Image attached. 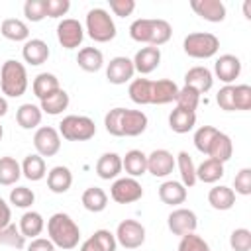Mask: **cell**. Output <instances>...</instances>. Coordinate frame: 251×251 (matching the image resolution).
I'll list each match as a JSON object with an SVG mask.
<instances>
[{"mask_svg": "<svg viewBox=\"0 0 251 251\" xmlns=\"http://www.w3.org/2000/svg\"><path fill=\"white\" fill-rule=\"evenodd\" d=\"M47 235L51 239V243L59 249H75L80 241V227L76 226V222L65 214V212H55L49 220H47Z\"/></svg>", "mask_w": 251, "mask_h": 251, "instance_id": "1", "label": "cell"}, {"mask_svg": "<svg viewBox=\"0 0 251 251\" xmlns=\"http://www.w3.org/2000/svg\"><path fill=\"white\" fill-rule=\"evenodd\" d=\"M27 71L24 67V63L16 61V59H8L2 63L0 69V90L2 94H6L8 98H18L22 94H25L27 90Z\"/></svg>", "mask_w": 251, "mask_h": 251, "instance_id": "2", "label": "cell"}, {"mask_svg": "<svg viewBox=\"0 0 251 251\" xmlns=\"http://www.w3.org/2000/svg\"><path fill=\"white\" fill-rule=\"evenodd\" d=\"M86 31H88V37L96 43H108L116 37V24L110 16L108 10L104 8H92L86 12Z\"/></svg>", "mask_w": 251, "mask_h": 251, "instance_id": "3", "label": "cell"}, {"mask_svg": "<svg viewBox=\"0 0 251 251\" xmlns=\"http://www.w3.org/2000/svg\"><path fill=\"white\" fill-rule=\"evenodd\" d=\"M59 135L67 141H88L96 135V124L88 116H65L59 124Z\"/></svg>", "mask_w": 251, "mask_h": 251, "instance_id": "4", "label": "cell"}, {"mask_svg": "<svg viewBox=\"0 0 251 251\" xmlns=\"http://www.w3.org/2000/svg\"><path fill=\"white\" fill-rule=\"evenodd\" d=\"M182 49L192 59H210L218 53L220 39L210 31H194L184 37Z\"/></svg>", "mask_w": 251, "mask_h": 251, "instance_id": "5", "label": "cell"}, {"mask_svg": "<svg viewBox=\"0 0 251 251\" xmlns=\"http://www.w3.org/2000/svg\"><path fill=\"white\" fill-rule=\"evenodd\" d=\"M114 235H116L118 245H122L124 249H137V247H141L145 243V227H143V224L137 222V220H131V218L120 222Z\"/></svg>", "mask_w": 251, "mask_h": 251, "instance_id": "6", "label": "cell"}, {"mask_svg": "<svg viewBox=\"0 0 251 251\" xmlns=\"http://www.w3.org/2000/svg\"><path fill=\"white\" fill-rule=\"evenodd\" d=\"M141 196H143V186L137 178L131 176L116 178L110 186V198L118 204H131L141 200Z\"/></svg>", "mask_w": 251, "mask_h": 251, "instance_id": "7", "label": "cell"}, {"mask_svg": "<svg viewBox=\"0 0 251 251\" xmlns=\"http://www.w3.org/2000/svg\"><path fill=\"white\" fill-rule=\"evenodd\" d=\"M33 147L35 153L41 157H53L61 149V135L57 127L51 126H41L33 133Z\"/></svg>", "mask_w": 251, "mask_h": 251, "instance_id": "8", "label": "cell"}, {"mask_svg": "<svg viewBox=\"0 0 251 251\" xmlns=\"http://www.w3.org/2000/svg\"><path fill=\"white\" fill-rule=\"evenodd\" d=\"M167 226L171 229L173 235H186V233H194L198 227V218L190 208H175L169 218H167Z\"/></svg>", "mask_w": 251, "mask_h": 251, "instance_id": "9", "label": "cell"}, {"mask_svg": "<svg viewBox=\"0 0 251 251\" xmlns=\"http://www.w3.org/2000/svg\"><path fill=\"white\" fill-rule=\"evenodd\" d=\"M57 39L65 49H76L84 39V27L75 18H65L57 25Z\"/></svg>", "mask_w": 251, "mask_h": 251, "instance_id": "10", "label": "cell"}, {"mask_svg": "<svg viewBox=\"0 0 251 251\" xmlns=\"http://www.w3.org/2000/svg\"><path fill=\"white\" fill-rule=\"evenodd\" d=\"M133 75H135L133 61L129 57H124V55H118V57L110 59V63L106 67V78H108L110 84H126V82H131L133 80Z\"/></svg>", "mask_w": 251, "mask_h": 251, "instance_id": "11", "label": "cell"}, {"mask_svg": "<svg viewBox=\"0 0 251 251\" xmlns=\"http://www.w3.org/2000/svg\"><path fill=\"white\" fill-rule=\"evenodd\" d=\"M190 8L196 16H200L206 22L220 24L226 20V4L222 0H190Z\"/></svg>", "mask_w": 251, "mask_h": 251, "instance_id": "12", "label": "cell"}, {"mask_svg": "<svg viewBox=\"0 0 251 251\" xmlns=\"http://www.w3.org/2000/svg\"><path fill=\"white\" fill-rule=\"evenodd\" d=\"M216 78H220L224 84H231L239 75H241V61L239 57L231 55V53H226V55H220L214 63V73H212Z\"/></svg>", "mask_w": 251, "mask_h": 251, "instance_id": "13", "label": "cell"}, {"mask_svg": "<svg viewBox=\"0 0 251 251\" xmlns=\"http://www.w3.org/2000/svg\"><path fill=\"white\" fill-rule=\"evenodd\" d=\"M175 167H176L175 155L167 149H155L147 155V173H151L153 176H159V178L169 176Z\"/></svg>", "mask_w": 251, "mask_h": 251, "instance_id": "14", "label": "cell"}, {"mask_svg": "<svg viewBox=\"0 0 251 251\" xmlns=\"http://www.w3.org/2000/svg\"><path fill=\"white\" fill-rule=\"evenodd\" d=\"M149 126L147 114L141 110H127L124 108L122 116V137H137L141 135Z\"/></svg>", "mask_w": 251, "mask_h": 251, "instance_id": "15", "label": "cell"}, {"mask_svg": "<svg viewBox=\"0 0 251 251\" xmlns=\"http://www.w3.org/2000/svg\"><path fill=\"white\" fill-rule=\"evenodd\" d=\"M133 69H135V73H139V75H149V73H153L157 67H159V63H161V49L159 47H153V45H145V47H141L135 55H133Z\"/></svg>", "mask_w": 251, "mask_h": 251, "instance_id": "16", "label": "cell"}, {"mask_svg": "<svg viewBox=\"0 0 251 251\" xmlns=\"http://www.w3.org/2000/svg\"><path fill=\"white\" fill-rule=\"evenodd\" d=\"M184 84L194 88L200 94H206L214 86V75H212L210 69L198 65V67H192V69H188L184 73Z\"/></svg>", "mask_w": 251, "mask_h": 251, "instance_id": "17", "label": "cell"}, {"mask_svg": "<svg viewBox=\"0 0 251 251\" xmlns=\"http://www.w3.org/2000/svg\"><path fill=\"white\" fill-rule=\"evenodd\" d=\"M176 94H178V86L175 80L171 78L151 80V104H157V106L171 104L176 100Z\"/></svg>", "mask_w": 251, "mask_h": 251, "instance_id": "18", "label": "cell"}, {"mask_svg": "<svg viewBox=\"0 0 251 251\" xmlns=\"http://www.w3.org/2000/svg\"><path fill=\"white\" fill-rule=\"evenodd\" d=\"M51 51H49V45L43 41V39H27L22 47V57L27 65L31 67H37V65H43L47 59H49Z\"/></svg>", "mask_w": 251, "mask_h": 251, "instance_id": "19", "label": "cell"}, {"mask_svg": "<svg viewBox=\"0 0 251 251\" xmlns=\"http://www.w3.org/2000/svg\"><path fill=\"white\" fill-rule=\"evenodd\" d=\"M122 171H124L122 169V157L114 151L102 153L100 159L96 161V175L102 180H116Z\"/></svg>", "mask_w": 251, "mask_h": 251, "instance_id": "20", "label": "cell"}, {"mask_svg": "<svg viewBox=\"0 0 251 251\" xmlns=\"http://www.w3.org/2000/svg\"><path fill=\"white\" fill-rule=\"evenodd\" d=\"M73 186V173L65 165H57L47 173V188L55 194H65Z\"/></svg>", "mask_w": 251, "mask_h": 251, "instance_id": "21", "label": "cell"}, {"mask_svg": "<svg viewBox=\"0 0 251 251\" xmlns=\"http://www.w3.org/2000/svg\"><path fill=\"white\" fill-rule=\"evenodd\" d=\"M208 159H214V161H220V163H227L233 155V141L227 133L224 131H218L214 141L210 143V149H208Z\"/></svg>", "mask_w": 251, "mask_h": 251, "instance_id": "22", "label": "cell"}, {"mask_svg": "<svg viewBox=\"0 0 251 251\" xmlns=\"http://www.w3.org/2000/svg\"><path fill=\"white\" fill-rule=\"evenodd\" d=\"M122 169L127 173V176L137 178L147 173V155L141 149H129L122 157Z\"/></svg>", "mask_w": 251, "mask_h": 251, "instance_id": "23", "label": "cell"}, {"mask_svg": "<svg viewBox=\"0 0 251 251\" xmlns=\"http://www.w3.org/2000/svg\"><path fill=\"white\" fill-rule=\"evenodd\" d=\"M159 198L163 204L180 206L186 202V186L180 180H165L159 186Z\"/></svg>", "mask_w": 251, "mask_h": 251, "instance_id": "24", "label": "cell"}, {"mask_svg": "<svg viewBox=\"0 0 251 251\" xmlns=\"http://www.w3.org/2000/svg\"><path fill=\"white\" fill-rule=\"evenodd\" d=\"M69 102H71V98H69L67 90L57 88L55 92H51V94H47L45 98L39 100V108H41L43 114L59 116V114H63L69 108Z\"/></svg>", "mask_w": 251, "mask_h": 251, "instance_id": "25", "label": "cell"}, {"mask_svg": "<svg viewBox=\"0 0 251 251\" xmlns=\"http://www.w3.org/2000/svg\"><path fill=\"white\" fill-rule=\"evenodd\" d=\"M208 204L214 210H220V212L231 210L233 204H235V192H233V188L224 186V184L212 186L210 192H208Z\"/></svg>", "mask_w": 251, "mask_h": 251, "instance_id": "26", "label": "cell"}, {"mask_svg": "<svg viewBox=\"0 0 251 251\" xmlns=\"http://www.w3.org/2000/svg\"><path fill=\"white\" fill-rule=\"evenodd\" d=\"M22 175L31 180V182H37L41 178L47 176V167H45V159L37 153H29L24 157L22 161Z\"/></svg>", "mask_w": 251, "mask_h": 251, "instance_id": "27", "label": "cell"}, {"mask_svg": "<svg viewBox=\"0 0 251 251\" xmlns=\"http://www.w3.org/2000/svg\"><path fill=\"white\" fill-rule=\"evenodd\" d=\"M20 231H22V235L27 239H35V237H39L41 235V231H43V227H45V220H43V216L39 214V212H35V210H27V212H24V216L20 218Z\"/></svg>", "mask_w": 251, "mask_h": 251, "instance_id": "28", "label": "cell"}, {"mask_svg": "<svg viewBox=\"0 0 251 251\" xmlns=\"http://www.w3.org/2000/svg\"><path fill=\"white\" fill-rule=\"evenodd\" d=\"M41 118H43L41 108L31 102H25L16 110V122L22 129H35L41 124Z\"/></svg>", "mask_w": 251, "mask_h": 251, "instance_id": "29", "label": "cell"}, {"mask_svg": "<svg viewBox=\"0 0 251 251\" xmlns=\"http://www.w3.org/2000/svg\"><path fill=\"white\" fill-rule=\"evenodd\" d=\"M76 65L86 73H96L104 67V55L98 47H82L76 55Z\"/></svg>", "mask_w": 251, "mask_h": 251, "instance_id": "30", "label": "cell"}, {"mask_svg": "<svg viewBox=\"0 0 251 251\" xmlns=\"http://www.w3.org/2000/svg\"><path fill=\"white\" fill-rule=\"evenodd\" d=\"M0 33L10 41H27L29 39V27L20 18H8L0 25Z\"/></svg>", "mask_w": 251, "mask_h": 251, "instance_id": "31", "label": "cell"}, {"mask_svg": "<svg viewBox=\"0 0 251 251\" xmlns=\"http://www.w3.org/2000/svg\"><path fill=\"white\" fill-rule=\"evenodd\" d=\"M194 126H196V112H188V110L175 108V110L169 114V127H171L175 133H188Z\"/></svg>", "mask_w": 251, "mask_h": 251, "instance_id": "32", "label": "cell"}, {"mask_svg": "<svg viewBox=\"0 0 251 251\" xmlns=\"http://www.w3.org/2000/svg\"><path fill=\"white\" fill-rule=\"evenodd\" d=\"M224 176V163L214 161V159H204L198 167H196V180L206 182V184H214Z\"/></svg>", "mask_w": 251, "mask_h": 251, "instance_id": "33", "label": "cell"}, {"mask_svg": "<svg viewBox=\"0 0 251 251\" xmlns=\"http://www.w3.org/2000/svg\"><path fill=\"white\" fill-rule=\"evenodd\" d=\"M80 202H82V206H84L88 212L98 214V212L106 210V206H108V194H106L104 188H100V186H88V188L82 192Z\"/></svg>", "mask_w": 251, "mask_h": 251, "instance_id": "34", "label": "cell"}, {"mask_svg": "<svg viewBox=\"0 0 251 251\" xmlns=\"http://www.w3.org/2000/svg\"><path fill=\"white\" fill-rule=\"evenodd\" d=\"M127 94L133 104H139V106L151 104V80L143 78V76L133 78L127 86Z\"/></svg>", "mask_w": 251, "mask_h": 251, "instance_id": "35", "label": "cell"}, {"mask_svg": "<svg viewBox=\"0 0 251 251\" xmlns=\"http://www.w3.org/2000/svg\"><path fill=\"white\" fill-rule=\"evenodd\" d=\"M175 163L178 167V173H180V182L190 188L194 186L198 180H196V165L192 161V157L186 153V151H180L176 157H175Z\"/></svg>", "mask_w": 251, "mask_h": 251, "instance_id": "36", "label": "cell"}, {"mask_svg": "<svg viewBox=\"0 0 251 251\" xmlns=\"http://www.w3.org/2000/svg\"><path fill=\"white\" fill-rule=\"evenodd\" d=\"M20 176H22V165L10 155L0 157V184L12 186L18 182Z\"/></svg>", "mask_w": 251, "mask_h": 251, "instance_id": "37", "label": "cell"}, {"mask_svg": "<svg viewBox=\"0 0 251 251\" xmlns=\"http://www.w3.org/2000/svg\"><path fill=\"white\" fill-rule=\"evenodd\" d=\"M57 88H61V84H59V78H57L53 73H39V75L33 78V82H31V90H33V94H35L39 100L45 98L47 94L55 92Z\"/></svg>", "mask_w": 251, "mask_h": 251, "instance_id": "38", "label": "cell"}, {"mask_svg": "<svg viewBox=\"0 0 251 251\" xmlns=\"http://www.w3.org/2000/svg\"><path fill=\"white\" fill-rule=\"evenodd\" d=\"M173 35V27L167 20L161 18H151V43L153 47H161L165 45Z\"/></svg>", "mask_w": 251, "mask_h": 251, "instance_id": "39", "label": "cell"}, {"mask_svg": "<svg viewBox=\"0 0 251 251\" xmlns=\"http://www.w3.org/2000/svg\"><path fill=\"white\" fill-rule=\"evenodd\" d=\"M0 245L14 247V249H24L25 247V237L22 235L20 227L10 222L8 226L0 227Z\"/></svg>", "mask_w": 251, "mask_h": 251, "instance_id": "40", "label": "cell"}, {"mask_svg": "<svg viewBox=\"0 0 251 251\" xmlns=\"http://www.w3.org/2000/svg\"><path fill=\"white\" fill-rule=\"evenodd\" d=\"M129 37L137 43H151V18H137L129 25Z\"/></svg>", "mask_w": 251, "mask_h": 251, "instance_id": "41", "label": "cell"}, {"mask_svg": "<svg viewBox=\"0 0 251 251\" xmlns=\"http://www.w3.org/2000/svg\"><path fill=\"white\" fill-rule=\"evenodd\" d=\"M176 108L180 110H188V112H196L198 104H200V92H196L194 88L190 86H182L178 88V94H176Z\"/></svg>", "mask_w": 251, "mask_h": 251, "instance_id": "42", "label": "cell"}, {"mask_svg": "<svg viewBox=\"0 0 251 251\" xmlns=\"http://www.w3.org/2000/svg\"><path fill=\"white\" fill-rule=\"evenodd\" d=\"M220 129L218 127H214V126H200L196 131H194V147L200 151V153H208V149H210V143L214 141V137H216V133H218Z\"/></svg>", "mask_w": 251, "mask_h": 251, "instance_id": "43", "label": "cell"}, {"mask_svg": "<svg viewBox=\"0 0 251 251\" xmlns=\"http://www.w3.org/2000/svg\"><path fill=\"white\" fill-rule=\"evenodd\" d=\"M35 202V194L31 188L27 186H16L10 190V204L16 208H31V204Z\"/></svg>", "mask_w": 251, "mask_h": 251, "instance_id": "44", "label": "cell"}, {"mask_svg": "<svg viewBox=\"0 0 251 251\" xmlns=\"http://www.w3.org/2000/svg\"><path fill=\"white\" fill-rule=\"evenodd\" d=\"M233 110L237 112L251 110V86L249 84H233Z\"/></svg>", "mask_w": 251, "mask_h": 251, "instance_id": "45", "label": "cell"}, {"mask_svg": "<svg viewBox=\"0 0 251 251\" xmlns=\"http://www.w3.org/2000/svg\"><path fill=\"white\" fill-rule=\"evenodd\" d=\"M178 251H210V245L204 237H200L196 231L186 233L178 241Z\"/></svg>", "mask_w": 251, "mask_h": 251, "instance_id": "46", "label": "cell"}, {"mask_svg": "<svg viewBox=\"0 0 251 251\" xmlns=\"http://www.w3.org/2000/svg\"><path fill=\"white\" fill-rule=\"evenodd\" d=\"M122 116H124V108H120V106L112 108L104 116V127L114 137H122Z\"/></svg>", "mask_w": 251, "mask_h": 251, "instance_id": "47", "label": "cell"}, {"mask_svg": "<svg viewBox=\"0 0 251 251\" xmlns=\"http://www.w3.org/2000/svg\"><path fill=\"white\" fill-rule=\"evenodd\" d=\"M24 16L27 22H41L47 18V8L45 0H25L24 4Z\"/></svg>", "mask_w": 251, "mask_h": 251, "instance_id": "48", "label": "cell"}, {"mask_svg": "<svg viewBox=\"0 0 251 251\" xmlns=\"http://www.w3.org/2000/svg\"><path fill=\"white\" fill-rule=\"evenodd\" d=\"M229 247L233 251H249L251 249V231L247 227H237L229 235Z\"/></svg>", "mask_w": 251, "mask_h": 251, "instance_id": "49", "label": "cell"}, {"mask_svg": "<svg viewBox=\"0 0 251 251\" xmlns=\"http://www.w3.org/2000/svg\"><path fill=\"white\" fill-rule=\"evenodd\" d=\"M233 192L235 194H241V196H249L251 194V169L249 167H243L235 178H233Z\"/></svg>", "mask_w": 251, "mask_h": 251, "instance_id": "50", "label": "cell"}, {"mask_svg": "<svg viewBox=\"0 0 251 251\" xmlns=\"http://www.w3.org/2000/svg\"><path fill=\"white\" fill-rule=\"evenodd\" d=\"M216 102L224 112H235L233 110V84H224L216 94Z\"/></svg>", "mask_w": 251, "mask_h": 251, "instance_id": "51", "label": "cell"}, {"mask_svg": "<svg viewBox=\"0 0 251 251\" xmlns=\"http://www.w3.org/2000/svg\"><path fill=\"white\" fill-rule=\"evenodd\" d=\"M45 8H47V18H63L71 10V2L69 0H45Z\"/></svg>", "mask_w": 251, "mask_h": 251, "instance_id": "52", "label": "cell"}, {"mask_svg": "<svg viewBox=\"0 0 251 251\" xmlns=\"http://www.w3.org/2000/svg\"><path fill=\"white\" fill-rule=\"evenodd\" d=\"M110 10L114 12V16L126 18L131 16L135 10V2L133 0H110Z\"/></svg>", "mask_w": 251, "mask_h": 251, "instance_id": "53", "label": "cell"}, {"mask_svg": "<svg viewBox=\"0 0 251 251\" xmlns=\"http://www.w3.org/2000/svg\"><path fill=\"white\" fill-rule=\"evenodd\" d=\"M25 251H55V245L49 237H35L29 241V245H25Z\"/></svg>", "mask_w": 251, "mask_h": 251, "instance_id": "54", "label": "cell"}, {"mask_svg": "<svg viewBox=\"0 0 251 251\" xmlns=\"http://www.w3.org/2000/svg\"><path fill=\"white\" fill-rule=\"evenodd\" d=\"M12 220V210H10V204L0 196V227L8 226Z\"/></svg>", "mask_w": 251, "mask_h": 251, "instance_id": "55", "label": "cell"}, {"mask_svg": "<svg viewBox=\"0 0 251 251\" xmlns=\"http://www.w3.org/2000/svg\"><path fill=\"white\" fill-rule=\"evenodd\" d=\"M78 251H104V249H102V247L98 245V241L90 235L88 239H84V241H82V245H80V249H78Z\"/></svg>", "mask_w": 251, "mask_h": 251, "instance_id": "56", "label": "cell"}, {"mask_svg": "<svg viewBox=\"0 0 251 251\" xmlns=\"http://www.w3.org/2000/svg\"><path fill=\"white\" fill-rule=\"evenodd\" d=\"M8 114V100L0 94V118H4Z\"/></svg>", "mask_w": 251, "mask_h": 251, "instance_id": "57", "label": "cell"}, {"mask_svg": "<svg viewBox=\"0 0 251 251\" xmlns=\"http://www.w3.org/2000/svg\"><path fill=\"white\" fill-rule=\"evenodd\" d=\"M249 10H251V2L247 0V2L243 4V14H245V18H247V20H251V12H249Z\"/></svg>", "mask_w": 251, "mask_h": 251, "instance_id": "58", "label": "cell"}, {"mask_svg": "<svg viewBox=\"0 0 251 251\" xmlns=\"http://www.w3.org/2000/svg\"><path fill=\"white\" fill-rule=\"evenodd\" d=\"M2 135H4V127L0 126V139H2Z\"/></svg>", "mask_w": 251, "mask_h": 251, "instance_id": "59", "label": "cell"}]
</instances>
